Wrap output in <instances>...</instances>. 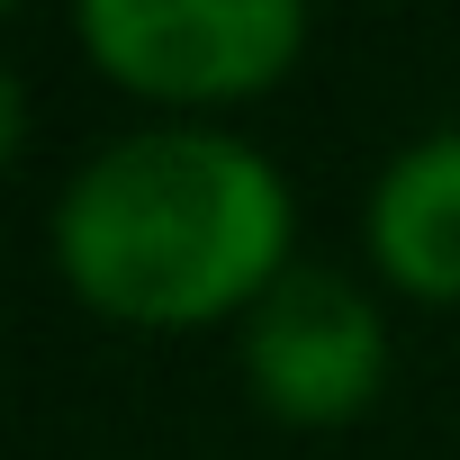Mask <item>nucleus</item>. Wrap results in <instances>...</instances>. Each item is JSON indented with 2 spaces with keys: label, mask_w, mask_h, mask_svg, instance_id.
<instances>
[{
  "label": "nucleus",
  "mask_w": 460,
  "mask_h": 460,
  "mask_svg": "<svg viewBox=\"0 0 460 460\" xmlns=\"http://www.w3.org/2000/svg\"><path fill=\"white\" fill-rule=\"evenodd\" d=\"M46 253L91 316L190 334L253 316L298 271V190L262 145L226 127H136L73 163L46 217Z\"/></svg>",
  "instance_id": "obj_1"
},
{
  "label": "nucleus",
  "mask_w": 460,
  "mask_h": 460,
  "mask_svg": "<svg viewBox=\"0 0 460 460\" xmlns=\"http://www.w3.org/2000/svg\"><path fill=\"white\" fill-rule=\"evenodd\" d=\"M73 37L118 91L163 100L199 127V109H235L289 82V64L307 55V10L298 0H82Z\"/></svg>",
  "instance_id": "obj_2"
},
{
  "label": "nucleus",
  "mask_w": 460,
  "mask_h": 460,
  "mask_svg": "<svg viewBox=\"0 0 460 460\" xmlns=\"http://www.w3.org/2000/svg\"><path fill=\"white\" fill-rule=\"evenodd\" d=\"M244 388L289 433H334V424L370 415V397L388 388V325H379V307L343 271L298 262L244 316Z\"/></svg>",
  "instance_id": "obj_3"
},
{
  "label": "nucleus",
  "mask_w": 460,
  "mask_h": 460,
  "mask_svg": "<svg viewBox=\"0 0 460 460\" xmlns=\"http://www.w3.org/2000/svg\"><path fill=\"white\" fill-rule=\"evenodd\" d=\"M370 271L415 307H460V127L397 145L361 208Z\"/></svg>",
  "instance_id": "obj_4"
}]
</instances>
